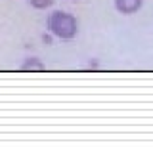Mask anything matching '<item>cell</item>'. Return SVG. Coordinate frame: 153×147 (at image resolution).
I'll return each mask as SVG.
<instances>
[{"label":"cell","mask_w":153,"mask_h":147,"mask_svg":"<svg viewBox=\"0 0 153 147\" xmlns=\"http://www.w3.org/2000/svg\"><path fill=\"white\" fill-rule=\"evenodd\" d=\"M48 31L61 40H71L79 33L76 17L67 12H54L48 16Z\"/></svg>","instance_id":"obj_1"},{"label":"cell","mask_w":153,"mask_h":147,"mask_svg":"<svg viewBox=\"0 0 153 147\" xmlns=\"http://www.w3.org/2000/svg\"><path fill=\"white\" fill-rule=\"evenodd\" d=\"M143 0H115V8L119 13H134L142 8Z\"/></svg>","instance_id":"obj_2"},{"label":"cell","mask_w":153,"mask_h":147,"mask_svg":"<svg viewBox=\"0 0 153 147\" xmlns=\"http://www.w3.org/2000/svg\"><path fill=\"white\" fill-rule=\"evenodd\" d=\"M21 69L23 71H42L44 69V63L38 58H29V59H25V63L21 65Z\"/></svg>","instance_id":"obj_3"},{"label":"cell","mask_w":153,"mask_h":147,"mask_svg":"<svg viewBox=\"0 0 153 147\" xmlns=\"http://www.w3.org/2000/svg\"><path fill=\"white\" fill-rule=\"evenodd\" d=\"M27 2L36 10H46V8H50L54 4V0H27Z\"/></svg>","instance_id":"obj_4"}]
</instances>
